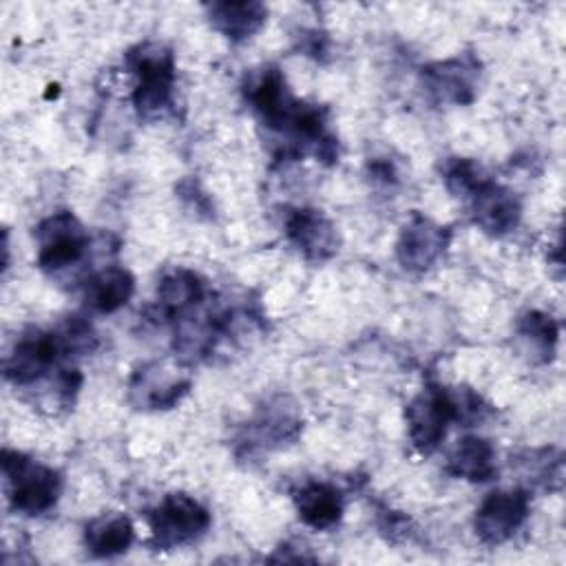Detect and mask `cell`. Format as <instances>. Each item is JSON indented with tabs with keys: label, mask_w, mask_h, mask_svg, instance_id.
I'll use <instances>...</instances> for the list:
<instances>
[{
	"label": "cell",
	"mask_w": 566,
	"mask_h": 566,
	"mask_svg": "<svg viewBox=\"0 0 566 566\" xmlns=\"http://www.w3.org/2000/svg\"><path fill=\"white\" fill-rule=\"evenodd\" d=\"M528 517V495L526 491H493L489 493L475 511L473 528L475 535L489 544L497 546L513 537V533Z\"/></svg>",
	"instance_id": "8"
},
{
	"label": "cell",
	"mask_w": 566,
	"mask_h": 566,
	"mask_svg": "<svg viewBox=\"0 0 566 566\" xmlns=\"http://www.w3.org/2000/svg\"><path fill=\"white\" fill-rule=\"evenodd\" d=\"M478 64L471 57H453L422 69L424 88L436 102L469 104L475 97Z\"/></svg>",
	"instance_id": "12"
},
{
	"label": "cell",
	"mask_w": 566,
	"mask_h": 566,
	"mask_svg": "<svg viewBox=\"0 0 566 566\" xmlns=\"http://www.w3.org/2000/svg\"><path fill=\"white\" fill-rule=\"evenodd\" d=\"M447 471L469 482H489L495 473V449L486 438L467 436L458 440L447 458Z\"/></svg>",
	"instance_id": "15"
},
{
	"label": "cell",
	"mask_w": 566,
	"mask_h": 566,
	"mask_svg": "<svg viewBox=\"0 0 566 566\" xmlns=\"http://www.w3.org/2000/svg\"><path fill=\"white\" fill-rule=\"evenodd\" d=\"M208 18L217 31H221L232 42L248 40L265 22L268 9L261 2H212L206 4Z\"/></svg>",
	"instance_id": "16"
},
{
	"label": "cell",
	"mask_w": 566,
	"mask_h": 566,
	"mask_svg": "<svg viewBox=\"0 0 566 566\" xmlns=\"http://www.w3.org/2000/svg\"><path fill=\"white\" fill-rule=\"evenodd\" d=\"M126 64L137 77L133 104L142 117H153L170 106L175 84V57L157 42L137 44L126 53Z\"/></svg>",
	"instance_id": "2"
},
{
	"label": "cell",
	"mask_w": 566,
	"mask_h": 566,
	"mask_svg": "<svg viewBox=\"0 0 566 566\" xmlns=\"http://www.w3.org/2000/svg\"><path fill=\"white\" fill-rule=\"evenodd\" d=\"M38 265L44 272H60L82 261L88 234L71 212H55L38 226Z\"/></svg>",
	"instance_id": "6"
},
{
	"label": "cell",
	"mask_w": 566,
	"mask_h": 566,
	"mask_svg": "<svg viewBox=\"0 0 566 566\" xmlns=\"http://www.w3.org/2000/svg\"><path fill=\"white\" fill-rule=\"evenodd\" d=\"M409 440L420 453H431L444 440L453 420H462L460 391H449L440 385H427L407 405Z\"/></svg>",
	"instance_id": "4"
},
{
	"label": "cell",
	"mask_w": 566,
	"mask_h": 566,
	"mask_svg": "<svg viewBox=\"0 0 566 566\" xmlns=\"http://www.w3.org/2000/svg\"><path fill=\"white\" fill-rule=\"evenodd\" d=\"M296 513L303 524L325 531L338 524L343 515V495L327 482H307L294 495Z\"/></svg>",
	"instance_id": "14"
},
{
	"label": "cell",
	"mask_w": 566,
	"mask_h": 566,
	"mask_svg": "<svg viewBox=\"0 0 566 566\" xmlns=\"http://www.w3.org/2000/svg\"><path fill=\"white\" fill-rule=\"evenodd\" d=\"M520 336L528 340L537 354H542V360H551L555 354L559 325L551 314L533 310L520 318Z\"/></svg>",
	"instance_id": "20"
},
{
	"label": "cell",
	"mask_w": 566,
	"mask_h": 566,
	"mask_svg": "<svg viewBox=\"0 0 566 566\" xmlns=\"http://www.w3.org/2000/svg\"><path fill=\"white\" fill-rule=\"evenodd\" d=\"M442 177L449 192H453L460 199H469L489 179L473 159H464V157L449 159L444 164Z\"/></svg>",
	"instance_id": "21"
},
{
	"label": "cell",
	"mask_w": 566,
	"mask_h": 566,
	"mask_svg": "<svg viewBox=\"0 0 566 566\" xmlns=\"http://www.w3.org/2000/svg\"><path fill=\"white\" fill-rule=\"evenodd\" d=\"M190 380L168 376L159 365H146L130 380V398L139 409H170L188 391Z\"/></svg>",
	"instance_id": "13"
},
{
	"label": "cell",
	"mask_w": 566,
	"mask_h": 566,
	"mask_svg": "<svg viewBox=\"0 0 566 566\" xmlns=\"http://www.w3.org/2000/svg\"><path fill=\"white\" fill-rule=\"evenodd\" d=\"M66 338L60 332H31L22 336L4 360V376L13 385H31L42 378L60 356H69Z\"/></svg>",
	"instance_id": "7"
},
{
	"label": "cell",
	"mask_w": 566,
	"mask_h": 566,
	"mask_svg": "<svg viewBox=\"0 0 566 566\" xmlns=\"http://www.w3.org/2000/svg\"><path fill=\"white\" fill-rule=\"evenodd\" d=\"M203 294H206V287L201 279L192 270H184V268L166 272L157 285V298L161 310L177 316H181L184 312L201 303Z\"/></svg>",
	"instance_id": "19"
},
{
	"label": "cell",
	"mask_w": 566,
	"mask_h": 566,
	"mask_svg": "<svg viewBox=\"0 0 566 566\" xmlns=\"http://www.w3.org/2000/svg\"><path fill=\"white\" fill-rule=\"evenodd\" d=\"M248 99L268 128L314 142L321 159L332 161L336 157V144L325 135L323 111L298 102L290 93L285 75L276 66L263 69L248 84Z\"/></svg>",
	"instance_id": "1"
},
{
	"label": "cell",
	"mask_w": 566,
	"mask_h": 566,
	"mask_svg": "<svg viewBox=\"0 0 566 566\" xmlns=\"http://www.w3.org/2000/svg\"><path fill=\"white\" fill-rule=\"evenodd\" d=\"M2 471L9 482V502L15 511L24 515H42L55 506L62 493V478L55 469L4 449Z\"/></svg>",
	"instance_id": "3"
},
{
	"label": "cell",
	"mask_w": 566,
	"mask_h": 566,
	"mask_svg": "<svg viewBox=\"0 0 566 566\" xmlns=\"http://www.w3.org/2000/svg\"><path fill=\"white\" fill-rule=\"evenodd\" d=\"M135 292V279L124 268H106L86 281L84 298L91 310L111 314L124 307Z\"/></svg>",
	"instance_id": "17"
},
{
	"label": "cell",
	"mask_w": 566,
	"mask_h": 566,
	"mask_svg": "<svg viewBox=\"0 0 566 566\" xmlns=\"http://www.w3.org/2000/svg\"><path fill=\"white\" fill-rule=\"evenodd\" d=\"M469 203H471L473 221L486 234H493V237H502L515 230L522 219V206L517 197L509 188L495 184L493 179H486L469 197Z\"/></svg>",
	"instance_id": "11"
},
{
	"label": "cell",
	"mask_w": 566,
	"mask_h": 566,
	"mask_svg": "<svg viewBox=\"0 0 566 566\" xmlns=\"http://www.w3.org/2000/svg\"><path fill=\"white\" fill-rule=\"evenodd\" d=\"M135 531L126 515L106 513L91 520L84 528V544L95 557H115L128 551Z\"/></svg>",
	"instance_id": "18"
},
{
	"label": "cell",
	"mask_w": 566,
	"mask_h": 566,
	"mask_svg": "<svg viewBox=\"0 0 566 566\" xmlns=\"http://www.w3.org/2000/svg\"><path fill=\"white\" fill-rule=\"evenodd\" d=\"M285 234L292 245L310 261H325L338 250L334 223L314 208H296L285 217Z\"/></svg>",
	"instance_id": "10"
},
{
	"label": "cell",
	"mask_w": 566,
	"mask_h": 566,
	"mask_svg": "<svg viewBox=\"0 0 566 566\" xmlns=\"http://www.w3.org/2000/svg\"><path fill=\"white\" fill-rule=\"evenodd\" d=\"M153 544L157 551H170L201 537L210 526V513L190 495L170 493L148 513Z\"/></svg>",
	"instance_id": "5"
},
{
	"label": "cell",
	"mask_w": 566,
	"mask_h": 566,
	"mask_svg": "<svg viewBox=\"0 0 566 566\" xmlns=\"http://www.w3.org/2000/svg\"><path fill=\"white\" fill-rule=\"evenodd\" d=\"M447 243H449L447 228L433 223L422 214H411V219L405 223L398 237L396 254L405 270L422 272V270H429L442 256Z\"/></svg>",
	"instance_id": "9"
}]
</instances>
